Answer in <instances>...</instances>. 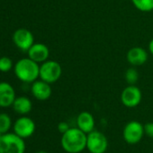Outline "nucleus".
Here are the masks:
<instances>
[{
    "label": "nucleus",
    "mask_w": 153,
    "mask_h": 153,
    "mask_svg": "<svg viewBox=\"0 0 153 153\" xmlns=\"http://www.w3.org/2000/svg\"><path fill=\"white\" fill-rule=\"evenodd\" d=\"M0 72H1V71H0Z\"/></svg>",
    "instance_id": "393cba45"
},
{
    "label": "nucleus",
    "mask_w": 153,
    "mask_h": 153,
    "mask_svg": "<svg viewBox=\"0 0 153 153\" xmlns=\"http://www.w3.org/2000/svg\"><path fill=\"white\" fill-rule=\"evenodd\" d=\"M62 68L59 62L55 60H46L40 66V79L52 84L57 82L61 76Z\"/></svg>",
    "instance_id": "20e7f679"
},
{
    "label": "nucleus",
    "mask_w": 153,
    "mask_h": 153,
    "mask_svg": "<svg viewBox=\"0 0 153 153\" xmlns=\"http://www.w3.org/2000/svg\"><path fill=\"white\" fill-rule=\"evenodd\" d=\"M35 153H48V152L45 151V150H39V151H37V152H35Z\"/></svg>",
    "instance_id": "5701e85b"
},
{
    "label": "nucleus",
    "mask_w": 153,
    "mask_h": 153,
    "mask_svg": "<svg viewBox=\"0 0 153 153\" xmlns=\"http://www.w3.org/2000/svg\"><path fill=\"white\" fill-rule=\"evenodd\" d=\"M35 129L36 125L34 121L28 116H22L18 118L13 125L14 132L23 139H27L33 136Z\"/></svg>",
    "instance_id": "0eeeda50"
},
{
    "label": "nucleus",
    "mask_w": 153,
    "mask_h": 153,
    "mask_svg": "<svg viewBox=\"0 0 153 153\" xmlns=\"http://www.w3.org/2000/svg\"><path fill=\"white\" fill-rule=\"evenodd\" d=\"M149 52L153 55V39L149 42Z\"/></svg>",
    "instance_id": "4be33fe9"
},
{
    "label": "nucleus",
    "mask_w": 153,
    "mask_h": 153,
    "mask_svg": "<svg viewBox=\"0 0 153 153\" xmlns=\"http://www.w3.org/2000/svg\"><path fill=\"white\" fill-rule=\"evenodd\" d=\"M13 68V61L8 57H0V71L8 72Z\"/></svg>",
    "instance_id": "6ab92c4d"
},
{
    "label": "nucleus",
    "mask_w": 153,
    "mask_h": 153,
    "mask_svg": "<svg viewBox=\"0 0 153 153\" xmlns=\"http://www.w3.org/2000/svg\"><path fill=\"white\" fill-rule=\"evenodd\" d=\"M16 99L14 88L7 82H0V107L7 108L13 105Z\"/></svg>",
    "instance_id": "9b49d317"
},
{
    "label": "nucleus",
    "mask_w": 153,
    "mask_h": 153,
    "mask_svg": "<svg viewBox=\"0 0 153 153\" xmlns=\"http://www.w3.org/2000/svg\"><path fill=\"white\" fill-rule=\"evenodd\" d=\"M12 106L15 112H16L19 114L25 115L32 111L33 104H32V101L28 97H16Z\"/></svg>",
    "instance_id": "2eb2a0df"
},
{
    "label": "nucleus",
    "mask_w": 153,
    "mask_h": 153,
    "mask_svg": "<svg viewBox=\"0 0 153 153\" xmlns=\"http://www.w3.org/2000/svg\"><path fill=\"white\" fill-rule=\"evenodd\" d=\"M144 131L145 134L153 139V123H148L144 125Z\"/></svg>",
    "instance_id": "aec40b11"
},
{
    "label": "nucleus",
    "mask_w": 153,
    "mask_h": 153,
    "mask_svg": "<svg viewBox=\"0 0 153 153\" xmlns=\"http://www.w3.org/2000/svg\"><path fill=\"white\" fill-rule=\"evenodd\" d=\"M87 133L78 127H73L62 134L60 143L62 149L68 153H80L87 149Z\"/></svg>",
    "instance_id": "f257e3e1"
},
{
    "label": "nucleus",
    "mask_w": 153,
    "mask_h": 153,
    "mask_svg": "<svg viewBox=\"0 0 153 153\" xmlns=\"http://www.w3.org/2000/svg\"><path fill=\"white\" fill-rule=\"evenodd\" d=\"M2 135H3V133H2L1 131H0V138H1V137H2Z\"/></svg>",
    "instance_id": "b1692460"
},
{
    "label": "nucleus",
    "mask_w": 153,
    "mask_h": 153,
    "mask_svg": "<svg viewBox=\"0 0 153 153\" xmlns=\"http://www.w3.org/2000/svg\"><path fill=\"white\" fill-rule=\"evenodd\" d=\"M133 6L141 12L153 11V0H131Z\"/></svg>",
    "instance_id": "dca6fc26"
},
{
    "label": "nucleus",
    "mask_w": 153,
    "mask_h": 153,
    "mask_svg": "<svg viewBox=\"0 0 153 153\" xmlns=\"http://www.w3.org/2000/svg\"><path fill=\"white\" fill-rule=\"evenodd\" d=\"M11 127H12L11 117L6 113L0 114V131H1L3 134H5V133L8 132V131L11 129Z\"/></svg>",
    "instance_id": "f3484780"
},
{
    "label": "nucleus",
    "mask_w": 153,
    "mask_h": 153,
    "mask_svg": "<svg viewBox=\"0 0 153 153\" xmlns=\"http://www.w3.org/2000/svg\"><path fill=\"white\" fill-rule=\"evenodd\" d=\"M142 94L140 89L135 85H129L121 94V102L128 108H134L141 102Z\"/></svg>",
    "instance_id": "6e6552de"
},
{
    "label": "nucleus",
    "mask_w": 153,
    "mask_h": 153,
    "mask_svg": "<svg viewBox=\"0 0 153 153\" xmlns=\"http://www.w3.org/2000/svg\"><path fill=\"white\" fill-rule=\"evenodd\" d=\"M31 91L33 96L40 101H45L48 100L52 93L51 88L49 83L40 79L35 80L31 88Z\"/></svg>",
    "instance_id": "9d476101"
},
{
    "label": "nucleus",
    "mask_w": 153,
    "mask_h": 153,
    "mask_svg": "<svg viewBox=\"0 0 153 153\" xmlns=\"http://www.w3.org/2000/svg\"><path fill=\"white\" fill-rule=\"evenodd\" d=\"M108 148V140L105 135L94 130L88 134L87 149L90 153H105Z\"/></svg>",
    "instance_id": "39448f33"
},
{
    "label": "nucleus",
    "mask_w": 153,
    "mask_h": 153,
    "mask_svg": "<svg viewBox=\"0 0 153 153\" xmlns=\"http://www.w3.org/2000/svg\"><path fill=\"white\" fill-rule=\"evenodd\" d=\"M25 139L15 132H7L0 138V153H25L26 145Z\"/></svg>",
    "instance_id": "7ed1b4c3"
},
{
    "label": "nucleus",
    "mask_w": 153,
    "mask_h": 153,
    "mask_svg": "<svg viewBox=\"0 0 153 153\" xmlns=\"http://www.w3.org/2000/svg\"><path fill=\"white\" fill-rule=\"evenodd\" d=\"M16 78L25 83H33L40 75V66L32 59L24 58L19 59L14 66Z\"/></svg>",
    "instance_id": "f03ea898"
},
{
    "label": "nucleus",
    "mask_w": 153,
    "mask_h": 153,
    "mask_svg": "<svg viewBox=\"0 0 153 153\" xmlns=\"http://www.w3.org/2000/svg\"><path fill=\"white\" fill-rule=\"evenodd\" d=\"M27 53L28 57L35 62L42 63L48 60L50 56V50L43 43H33Z\"/></svg>",
    "instance_id": "f8f14e48"
},
{
    "label": "nucleus",
    "mask_w": 153,
    "mask_h": 153,
    "mask_svg": "<svg viewBox=\"0 0 153 153\" xmlns=\"http://www.w3.org/2000/svg\"><path fill=\"white\" fill-rule=\"evenodd\" d=\"M95 118L89 112H81L76 117V127L87 134L95 130Z\"/></svg>",
    "instance_id": "4468645a"
},
{
    "label": "nucleus",
    "mask_w": 153,
    "mask_h": 153,
    "mask_svg": "<svg viewBox=\"0 0 153 153\" xmlns=\"http://www.w3.org/2000/svg\"><path fill=\"white\" fill-rule=\"evenodd\" d=\"M125 80L129 85H135L139 79V73L136 68H129L125 72Z\"/></svg>",
    "instance_id": "a211bd4d"
},
{
    "label": "nucleus",
    "mask_w": 153,
    "mask_h": 153,
    "mask_svg": "<svg viewBox=\"0 0 153 153\" xmlns=\"http://www.w3.org/2000/svg\"><path fill=\"white\" fill-rule=\"evenodd\" d=\"M144 134H145L144 125H142L138 121L129 122L124 126L123 131V136L124 140L131 145L139 143L141 140Z\"/></svg>",
    "instance_id": "423d86ee"
},
{
    "label": "nucleus",
    "mask_w": 153,
    "mask_h": 153,
    "mask_svg": "<svg viewBox=\"0 0 153 153\" xmlns=\"http://www.w3.org/2000/svg\"><path fill=\"white\" fill-rule=\"evenodd\" d=\"M13 41L19 50L27 52L34 43V37L32 32L29 30L25 28H20L14 33Z\"/></svg>",
    "instance_id": "1a4fd4ad"
},
{
    "label": "nucleus",
    "mask_w": 153,
    "mask_h": 153,
    "mask_svg": "<svg viewBox=\"0 0 153 153\" xmlns=\"http://www.w3.org/2000/svg\"><path fill=\"white\" fill-rule=\"evenodd\" d=\"M69 128H70V127H69L68 123H66V122H60V123L58 124V130H59V131L61 134H63V133H65L67 131H68Z\"/></svg>",
    "instance_id": "412c9836"
},
{
    "label": "nucleus",
    "mask_w": 153,
    "mask_h": 153,
    "mask_svg": "<svg viewBox=\"0 0 153 153\" xmlns=\"http://www.w3.org/2000/svg\"><path fill=\"white\" fill-rule=\"evenodd\" d=\"M126 58L131 66H141L148 59V52L141 47H133L128 51Z\"/></svg>",
    "instance_id": "ddd939ff"
}]
</instances>
